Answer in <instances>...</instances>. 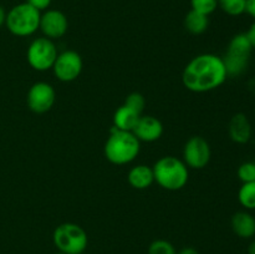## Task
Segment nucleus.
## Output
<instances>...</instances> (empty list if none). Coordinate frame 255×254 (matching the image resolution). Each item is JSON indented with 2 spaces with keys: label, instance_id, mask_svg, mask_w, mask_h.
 Listing matches in <instances>:
<instances>
[{
  "label": "nucleus",
  "instance_id": "nucleus-30",
  "mask_svg": "<svg viewBox=\"0 0 255 254\" xmlns=\"http://www.w3.org/2000/svg\"><path fill=\"white\" fill-rule=\"evenodd\" d=\"M55 254H65V253H61V252H57V253H55Z\"/></svg>",
  "mask_w": 255,
  "mask_h": 254
},
{
  "label": "nucleus",
  "instance_id": "nucleus-20",
  "mask_svg": "<svg viewBox=\"0 0 255 254\" xmlns=\"http://www.w3.org/2000/svg\"><path fill=\"white\" fill-rule=\"evenodd\" d=\"M148 254H177L176 248L166 239H156L148 247Z\"/></svg>",
  "mask_w": 255,
  "mask_h": 254
},
{
  "label": "nucleus",
  "instance_id": "nucleus-19",
  "mask_svg": "<svg viewBox=\"0 0 255 254\" xmlns=\"http://www.w3.org/2000/svg\"><path fill=\"white\" fill-rule=\"evenodd\" d=\"M218 6L231 16H239L246 12L247 0H218Z\"/></svg>",
  "mask_w": 255,
  "mask_h": 254
},
{
  "label": "nucleus",
  "instance_id": "nucleus-4",
  "mask_svg": "<svg viewBox=\"0 0 255 254\" xmlns=\"http://www.w3.org/2000/svg\"><path fill=\"white\" fill-rule=\"evenodd\" d=\"M40 17L41 11L27 4L26 1L20 2L6 12L5 25L15 36H30L39 30Z\"/></svg>",
  "mask_w": 255,
  "mask_h": 254
},
{
  "label": "nucleus",
  "instance_id": "nucleus-5",
  "mask_svg": "<svg viewBox=\"0 0 255 254\" xmlns=\"http://www.w3.org/2000/svg\"><path fill=\"white\" fill-rule=\"evenodd\" d=\"M252 47L247 32H241L232 37L223 59L227 74L231 77H238L247 71L251 60Z\"/></svg>",
  "mask_w": 255,
  "mask_h": 254
},
{
  "label": "nucleus",
  "instance_id": "nucleus-3",
  "mask_svg": "<svg viewBox=\"0 0 255 254\" xmlns=\"http://www.w3.org/2000/svg\"><path fill=\"white\" fill-rule=\"evenodd\" d=\"M154 182L167 191H179L187 184L189 171L183 161L173 156L159 158L152 167Z\"/></svg>",
  "mask_w": 255,
  "mask_h": 254
},
{
  "label": "nucleus",
  "instance_id": "nucleus-31",
  "mask_svg": "<svg viewBox=\"0 0 255 254\" xmlns=\"http://www.w3.org/2000/svg\"><path fill=\"white\" fill-rule=\"evenodd\" d=\"M82 254H84V253H82Z\"/></svg>",
  "mask_w": 255,
  "mask_h": 254
},
{
  "label": "nucleus",
  "instance_id": "nucleus-2",
  "mask_svg": "<svg viewBox=\"0 0 255 254\" xmlns=\"http://www.w3.org/2000/svg\"><path fill=\"white\" fill-rule=\"evenodd\" d=\"M141 143L132 132L121 131L114 127L105 143V157L114 164H127L139 153Z\"/></svg>",
  "mask_w": 255,
  "mask_h": 254
},
{
  "label": "nucleus",
  "instance_id": "nucleus-1",
  "mask_svg": "<svg viewBox=\"0 0 255 254\" xmlns=\"http://www.w3.org/2000/svg\"><path fill=\"white\" fill-rule=\"evenodd\" d=\"M227 77L228 74L221 56L201 54L186 65L182 74V82L189 91L203 94L221 87Z\"/></svg>",
  "mask_w": 255,
  "mask_h": 254
},
{
  "label": "nucleus",
  "instance_id": "nucleus-6",
  "mask_svg": "<svg viewBox=\"0 0 255 254\" xmlns=\"http://www.w3.org/2000/svg\"><path fill=\"white\" fill-rule=\"evenodd\" d=\"M52 242L61 253L82 254L89 246V237L81 226L66 222L55 228Z\"/></svg>",
  "mask_w": 255,
  "mask_h": 254
},
{
  "label": "nucleus",
  "instance_id": "nucleus-29",
  "mask_svg": "<svg viewBox=\"0 0 255 254\" xmlns=\"http://www.w3.org/2000/svg\"><path fill=\"white\" fill-rule=\"evenodd\" d=\"M248 254H255V241L248 246Z\"/></svg>",
  "mask_w": 255,
  "mask_h": 254
},
{
  "label": "nucleus",
  "instance_id": "nucleus-10",
  "mask_svg": "<svg viewBox=\"0 0 255 254\" xmlns=\"http://www.w3.org/2000/svg\"><path fill=\"white\" fill-rule=\"evenodd\" d=\"M55 101H56V92L54 87L47 82H35L27 91V106L35 114H45L50 111L55 105Z\"/></svg>",
  "mask_w": 255,
  "mask_h": 254
},
{
  "label": "nucleus",
  "instance_id": "nucleus-21",
  "mask_svg": "<svg viewBox=\"0 0 255 254\" xmlns=\"http://www.w3.org/2000/svg\"><path fill=\"white\" fill-rule=\"evenodd\" d=\"M192 10L209 16L218 7V0H191Z\"/></svg>",
  "mask_w": 255,
  "mask_h": 254
},
{
  "label": "nucleus",
  "instance_id": "nucleus-23",
  "mask_svg": "<svg viewBox=\"0 0 255 254\" xmlns=\"http://www.w3.org/2000/svg\"><path fill=\"white\" fill-rule=\"evenodd\" d=\"M238 177L243 183L255 181V163L254 162H244L238 168Z\"/></svg>",
  "mask_w": 255,
  "mask_h": 254
},
{
  "label": "nucleus",
  "instance_id": "nucleus-8",
  "mask_svg": "<svg viewBox=\"0 0 255 254\" xmlns=\"http://www.w3.org/2000/svg\"><path fill=\"white\" fill-rule=\"evenodd\" d=\"M212 157L211 146L202 136H193L186 142L183 148V162L187 167L202 169L207 167Z\"/></svg>",
  "mask_w": 255,
  "mask_h": 254
},
{
  "label": "nucleus",
  "instance_id": "nucleus-15",
  "mask_svg": "<svg viewBox=\"0 0 255 254\" xmlns=\"http://www.w3.org/2000/svg\"><path fill=\"white\" fill-rule=\"evenodd\" d=\"M129 186L134 189H146L154 182L153 169L146 164H137L129 169L127 176Z\"/></svg>",
  "mask_w": 255,
  "mask_h": 254
},
{
  "label": "nucleus",
  "instance_id": "nucleus-16",
  "mask_svg": "<svg viewBox=\"0 0 255 254\" xmlns=\"http://www.w3.org/2000/svg\"><path fill=\"white\" fill-rule=\"evenodd\" d=\"M139 117H141V115L134 112L126 105H122L115 111L114 127H116L117 129H121V131L132 132L137 122H138Z\"/></svg>",
  "mask_w": 255,
  "mask_h": 254
},
{
  "label": "nucleus",
  "instance_id": "nucleus-7",
  "mask_svg": "<svg viewBox=\"0 0 255 254\" xmlns=\"http://www.w3.org/2000/svg\"><path fill=\"white\" fill-rule=\"evenodd\" d=\"M57 55V47L52 40L45 36L36 37L27 47L26 60L36 71H47L52 69Z\"/></svg>",
  "mask_w": 255,
  "mask_h": 254
},
{
  "label": "nucleus",
  "instance_id": "nucleus-26",
  "mask_svg": "<svg viewBox=\"0 0 255 254\" xmlns=\"http://www.w3.org/2000/svg\"><path fill=\"white\" fill-rule=\"evenodd\" d=\"M247 35H248L249 41H251L252 44V47H253V50H255V21L251 25L249 30L247 31Z\"/></svg>",
  "mask_w": 255,
  "mask_h": 254
},
{
  "label": "nucleus",
  "instance_id": "nucleus-14",
  "mask_svg": "<svg viewBox=\"0 0 255 254\" xmlns=\"http://www.w3.org/2000/svg\"><path fill=\"white\" fill-rule=\"evenodd\" d=\"M231 224L234 233L241 238L249 239L255 236V218L248 211L237 212L232 217Z\"/></svg>",
  "mask_w": 255,
  "mask_h": 254
},
{
  "label": "nucleus",
  "instance_id": "nucleus-13",
  "mask_svg": "<svg viewBox=\"0 0 255 254\" xmlns=\"http://www.w3.org/2000/svg\"><path fill=\"white\" fill-rule=\"evenodd\" d=\"M228 132L232 141L239 144H244L249 142L253 129H252L251 121H249V119L246 115L237 114L229 121Z\"/></svg>",
  "mask_w": 255,
  "mask_h": 254
},
{
  "label": "nucleus",
  "instance_id": "nucleus-18",
  "mask_svg": "<svg viewBox=\"0 0 255 254\" xmlns=\"http://www.w3.org/2000/svg\"><path fill=\"white\" fill-rule=\"evenodd\" d=\"M238 201L247 211L255 209V181L243 183L238 192Z\"/></svg>",
  "mask_w": 255,
  "mask_h": 254
},
{
  "label": "nucleus",
  "instance_id": "nucleus-28",
  "mask_svg": "<svg viewBox=\"0 0 255 254\" xmlns=\"http://www.w3.org/2000/svg\"><path fill=\"white\" fill-rule=\"evenodd\" d=\"M5 20H6V11H5L4 7L0 5V27L2 25H5Z\"/></svg>",
  "mask_w": 255,
  "mask_h": 254
},
{
  "label": "nucleus",
  "instance_id": "nucleus-17",
  "mask_svg": "<svg viewBox=\"0 0 255 254\" xmlns=\"http://www.w3.org/2000/svg\"><path fill=\"white\" fill-rule=\"evenodd\" d=\"M209 26V17L207 15L197 12L191 9V11L184 17V27L187 31L193 35H201L207 31Z\"/></svg>",
  "mask_w": 255,
  "mask_h": 254
},
{
  "label": "nucleus",
  "instance_id": "nucleus-25",
  "mask_svg": "<svg viewBox=\"0 0 255 254\" xmlns=\"http://www.w3.org/2000/svg\"><path fill=\"white\" fill-rule=\"evenodd\" d=\"M246 12L255 20V0H247Z\"/></svg>",
  "mask_w": 255,
  "mask_h": 254
},
{
  "label": "nucleus",
  "instance_id": "nucleus-27",
  "mask_svg": "<svg viewBox=\"0 0 255 254\" xmlns=\"http://www.w3.org/2000/svg\"><path fill=\"white\" fill-rule=\"evenodd\" d=\"M177 254H199V253L196 248H193V247H186V248L181 249Z\"/></svg>",
  "mask_w": 255,
  "mask_h": 254
},
{
  "label": "nucleus",
  "instance_id": "nucleus-24",
  "mask_svg": "<svg viewBox=\"0 0 255 254\" xmlns=\"http://www.w3.org/2000/svg\"><path fill=\"white\" fill-rule=\"evenodd\" d=\"M52 0H26L27 4H30L31 6H34L35 9H37L39 11H45L50 7Z\"/></svg>",
  "mask_w": 255,
  "mask_h": 254
},
{
  "label": "nucleus",
  "instance_id": "nucleus-11",
  "mask_svg": "<svg viewBox=\"0 0 255 254\" xmlns=\"http://www.w3.org/2000/svg\"><path fill=\"white\" fill-rule=\"evenodd\" d=\"M45 37L50 40H56L64 36L69 29V20L66 15L56 9L45 10L40 17V26Z\"/></svg>",
  "mask_w": 255,
  "mask_h": 254
},
{
  "label": "nucleus",
  "instance_id": "nucleus-9",
  "mask_svg": "<svg viewBox=\"0 0 255 254\" xmlns=\"http://www.w3.org/2000/svg\"><path fill=\"white\" fill-rule=\"evenodd\" d=\"M82 67L84 62L81 55L74 50H67L57 55L52 70L57 80L62 82H71L81 75Z\"/></svg>",
  "mask_w": 255,
  "mask_h": 254
},
{
  "label": "nucleus",
  "instance_id": "nucleus-22",
  "mask_svg": "<svg viewBox=\"0 0 255 254\" xmlns=\"http://www.w3.org/2000/svg\"><path fill=\"white\" fill-rule=\"evenodd\" d=\"M124 105H126L127 107L141 115L143 112L144 106H146V100H144L143 95L139 94V92H132L126 97Z\"/></svg>",
  "mask_w": 255,
  "mask_h": 254
},
{
  "label": "nucleus",
  "instance_id": "nucleus-12",
  "mask_svg": "<svg viewBox=\"0 0 255 254\" xmlns=\"http://www.w3.org/2000/svg\"><path fill=\"white\" fill-rule=\"evenodd\" d=\"M132 133L138 138L139 142H154L163 134V125L157 117L149 115L141 116Z\"/></svg>",
  "mask_w": 255,
  "mask_h": 254
}]
</instances>
